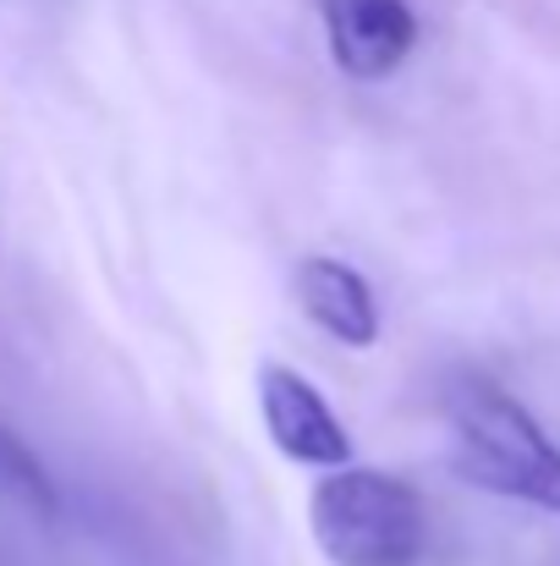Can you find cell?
Here are the masks:
<instances>
[{"instance_id":"cell-6","label":"cell","mask_w":560,"mask_h":566,"mask_svg":"<svg viewBox=\"0 0 560 566\" xmlns=\"http://www.w3.org/2000/svg\"><path fill=\"white\" fill-rule=\"evenodd\" d=\"M0 501L17 506L33 523H50L55 517V484H50V473L39 468V457L6 423H0Z\"/></svg>"},{"instance_id":"cell-1","label":"cell","mask_w":560,"mask_h":566,"mask_svg":"<svg viewBox=\"0 0 560 566\" xmlns=\"http://www.w3.org/2000/svg\"><path fill=\"white\" fill-rule=\"evenodd\" d=\"M445 423L456 479L560 517V446L511 390L484 375H462L445 396Z\"/></svg>"},{"instance_id":"cell-5","label":"cell","mask_w":560,"mask_h":566,"mask_svg":"<svg viewBox=\"0 0 560 566\" xmlns=\"http://www.w3.org/2000/svg\"><path fill=\"white\" fill-rule=\"evenodd\" d=\"M297 303L303 314L341 347H373L379 342V303H373L369 281L330 253H314L297 264Z\"/></svg>"},{"instance_id":"cell-3","label":"cell","mask_w":560,"mask_h":566,"mask_svg":"<svg viewBox=\"0 0 560 566\" xmlns=\"http://www.w3.org/2000/svg\"><path fill=\"white\" fill-rule=\"evenodd\" d=\"M258 418L275 440V451L286 462L303 468H352V434L336 418V407L325 401V390L314 379H303L286 364H264L258 369Z\"/></svg>"},{"instance_id":"cell-2","label":"cell","mask_w":560,"mask_h":566,"mask_svg":"<svg viewBox=\"0 0 560 566\" xmlns=\"http://www.w3.org/2000/svg\"><path fill=\"white\" fill-rule=\"evenodd\" d=\"M308 534L330 566H418L429 517L406 479L384 468H336L308 495Z\"/></svg>"},{"instance_id":"cell-4","label":"cell","mask_w":560,"mask_h":566,"mask_svg":"<svg viewBox=\"0 0 560 566\" xmlns=\"http://www.w3.org/2000/svg\"><path fill=\"white\" fill-rule=\"evenodd\" d=\"M325 44L347 77L379 83L412 55L418 17L406 0H325Z\"/></svg>"}]
</instances>
